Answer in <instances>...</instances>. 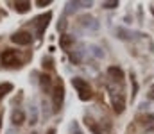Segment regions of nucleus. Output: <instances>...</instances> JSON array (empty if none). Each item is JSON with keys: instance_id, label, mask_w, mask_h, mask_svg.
Returning a JSON list of instances; mask_svg holds the SVG:
<instances>
[{"instance_id": "obj_10", "label": "nucleus", "mask_w": 154, "mask_h": 134, "mask_svg": "<svg viewBox=\"0 0 154 134\" xmlns=\"http://www.w3.org/2000/svg\"><path fill=\"white\" fill-rule=\"evenodd\" d=\"M48 20H50V14L36 18V25H38V34H43V31H45V29H47V25H48Z\"/></svg>"}, {"instance_id": "obj_3", "label": "nucleus", "mask_w": 154, "mask_h": 134, "mask_svg": "<svg viewBox=\"0 0 154 134\" xmlns=\"http://www.w3.org/2000/svg\"><path fill=\"white\" fill-rule=\"evenodd\" d=\"M0 61H2L4 66H20V63H18V59H16V52L11 50V48H5V50L2 52Z\"/></svg>"}, {"instance_id": "obj_14", "label": "nucleus", "mask_w": 154, "mask_h": 134, "mask_svg": "<svg viewBox=\"0 0 154 134\" xmlns=\"http://www.w3.org/2000/svg\"><path fill=\"white\" fill-rule=\"evenodd\" d=\"M14 9L18 13H27L31 9V2H14Z\"/></svg>"}, {"instance_id": "obj_7", "label": "nucleus", "mask_w": 154, "mask_h": 134, "mask_svg": "<svg viewBox=\"0 0 154 134\" xmlns=\"http://www.w3.org/2000/svg\"><path fill=\"white\" fill-rule=\"evenodd\" d=\"M79 22H81V25H82V27H90V29H97V27H99V23L95 22V18H93V16H88V14L81 16V18H79Z\"/></svg>"}, {"instance_id": "obj_21", "label": "nucleus", "mask_w": 154, "mask_h": 134, "mask_svg": "<svg viewBox=\"0 0 154 134\" xmlns=\"http://www.w3.org/2000/svg\"><path fill=\"white\" fill-rule=\"evenodd\" d=\"M50 4V0H38L36 2V5H48Z\"/></svg>"}, {"instance_id": "obj_23", "label": "nucleus", "mask_w": 154, "mask_h": 134, "mask_svg": "<svg viewBox=\"0 0 154 134\" xmlns=\"http://www.w3.org/2000/svg\"><path fill=\"white\" fill-rule=\"evenodd\" d=\"M34 134H36V133H34Z\"/></svg>"}, {"instance_id": "obj_1", "label": "nucleus", "mask_w": 154, "mask_h": 134, "mask_svg": "<svg viewBox=\"0 0 154 134\" xmlns=\"http://www.w3.org/2000/svg\"><path fill=\"white\" fill-rule=\"evenodd\" d=\"M72 86L77 89L81 100H90V98H91V88H90L88 81H84V79H81V77H74V79H72Z\"/></svg>"}, {"instance_id": "obj_8", "label": "nucleus", "mask_w": 154, "mask_h": 134, "mask_svg": "<svg viewBox=\"0 0 154 134\" xmlns=\"http://www.w3.org/2000/svg\"><path fill=\"white\" fill-rule=\"evenodd\" d=\"M11 122H13L14 125H22V124L25 122V113H23L22 109H14V111H13V116H11Z\"/></svg>"}, {"instance_id": "obj_12", "label": "nucleus", "mask_w": 154, "mask_h": 134, "mask_svg": "<svg viewBox=\"0 0 154 134\" xmlns=\"http://www.w3.org/2000/svg\"><path fill=\"white\" fill-rule=\"evenodd\" d=\"M143 127L145 131H154V115H145L143 116Z\"/></svg>"}, {"instance_id": "obj_15", "label": "nucleus", "mask_w": 154, "mask_h": 134, "mask_svg": "<svg viewBox=\"0 0 154 134\" xmlns=\"http://www.w3.org/2000/svg\"><path fill=\"white\" fill-rule=\"evenodd\" d=\"M29 118H31V125H34V124H38V107L36 106H31V113H29Z\"/></svg>"}, {"instance_id": "obj_16", "label": "nucleus", "mask_w": 154, "mask_h": 134, "mask_svg": "<svg viewBox=\"0 0 154 134\" xmlns=\"http://www.w3.org/2000/svg\"><path fill=\"white\" fill-rule=\"evenodd\" d=\"M13 89V84H9V82H4V84H0V98H4L9 91Z\"/></svg>"}, {"instance_id": "obj_13", "label": "nucleus", "mask_w": 154, "mask_h": 134, "mask_svg": "<svg viewBox=\"0 0 154 134\" xmlns=\"http://www.w3.org/2000/svg\"><path fill=\"white\" fill-rule=\"evenodd\" d=\"M84 122H86L88 129H90V131H91L93 134H102V131H100V127H99V124H97V122H93L91 118H86Z\"/></svg>"}, {"instance_id": "obj_9", "label": "nucleus", "mask_w": 154, "mask_h": 134, "mask_svg": "<svg viewBox=\"0 0 154 134\" xmlns=\"http://www.w3.org/2000/svg\"><path fill=\"white\" fill-rule=\"evenodd\" d=\"M59 45H61L63 50H70V46L74 45V36H70V34H63V36L59 38Z\"/></svg>"}, {"instance_id": "obj_19", "label": "nucleus", "mask_w": 154, "mask_h": 134, "mask_svg": "<svg viewBox=\"0 0 154 134\" xmlns=\"http://www.w3.org/2000/svg\"><path fill=\"white\" fill-rule=\"evenodd\" d=\"M72 134H82V133H81V129H79V125H77L75 122L72 124Z\"/></svg>"}, {"instance_id": "obj_6", "label": "nucleus", "mask_w": 154, "mask_h": 134, "mask_svg": "<svg viewBox=\"0 0 154 134\" xmlns=\"http://www.w3.org/2000/svg\"><path fill=\"white\" fill-rule=\"evenodd\" d=\"M108 75H109L113 81H116V82H122V81H124V72H122L118 66H109V68H108Z\"/></svg>"}, {"instance_id": "obj_22", "label": "nucleus", "mask_w": 154, "mask_h": 134, "mask_svg": "<svg viewBox=\"0 0 154 134\" xmlns=\"http://www.w3.org/2000/svg\"><path fill=\"white\" fill-rule=\"evenodd\" d=\"M151 97H152V98H154V91H152V93H151Z\"/></svg>"}, {"instance_id": "obj_20", "label": "nucleus", "mask_w": 154, "mask_h": 134, "mask_svg": "<svg viewBox=\"0 0 154 134\" xmlns=\"http://www.w3.org/2000/svg\"><path fill=\"white\" fill-rule=\"evenodd\" d=\"M91 50H93V54H95L97 57H102V52H100V48H97V46H93Z\"/></svg>"}, {"instance_id": "obj_17", "label": "nucleus", "mask_w": 154, "mask_h": 134, "mask_svg": "<svg viewBox=\"0 0 154 134\" xmlns=\"http://www.w3.org/2000/svg\"><path fill=\"white\" fill-rule=\"evenodd\" d=\"M102 7H104V9H113V7H118V2H116V0H111V2H102Z\"/></svg>"}, {"instance_id": "obj_11", "label": "nucleus", "mask_w": 154, "mask_h": 134, "mask_svg": "<svg viewBox=\"0 0 154 134\" xmlns=\"http://www.w3.org/2000/svg\"><path fill=\"white\" fill-rule=\"evenodd\" d=\"M39 84H41V89L43 91H50V88H52V81H50V77L47 73H43L39 77Z\"/></svg>"}, {"instance_id": "obj_18", "label": "nucleus", "mask_w": 154, "mask_h": 134, "mask_svg": "<svg viewBox=\"0 0 154 134\" xmlns=\"http://www.w3.org/2000/svg\"><path fill=\"white\" fill-rule=\"evenodd\" d=\"M77 5H79V2H68L66 4V13H74L77 9Z\"/></svg>"}, {"instance_id": "obj_5", "label": "nucleus", "mask_w": 154, "mask_h": 134, "mask_svg": "<svg viewBox=\"0 0 154 134\" xmlns=\"http://www.w3.org/2000/svg\"><path fill=\"white\" fill-rule=\"evenodd\" d=\"M31 40H32V36L29 34V32H25V31H20V32H14L13 36H11V41L16 45H22V46H25V45L31 43Z\"/></svg>"}, {"instance_id": "obj_4", "label": "nucleus", "mask_w": 154, "mask_h": 134, "mask_svg": "<svg viewBox=\"0 0 154 134\" xmlns=\"http://www.w3.org/2000/svg\"><path fill=\"white\" fill-rule=\"evenodd\" d=\"M111 106H113V111L116 115H122L124 109H125V98L122 93H111Z\"/></svg>"}, {"instance_id": "obj_2", "label": "nucleus", "mask_w": 154, "mask_h": 134, "mask_svg": "<svg viewBox=\"0 0 154 134\" xmlns=\"http://www.w3.org/2000/svg\"><path fill=\"white\" fill-rule=\"evenodd\" d=\"M63 98H65V88H63V82L57 81L54 84L52 89V104H54V111H59L61 106H63Z\"/></svg>"}]
</instances>
